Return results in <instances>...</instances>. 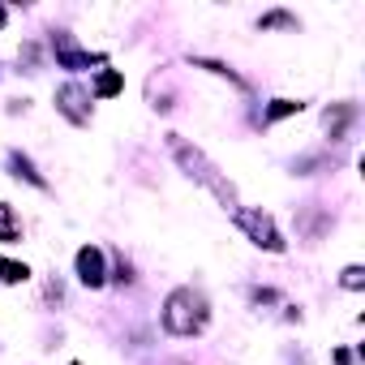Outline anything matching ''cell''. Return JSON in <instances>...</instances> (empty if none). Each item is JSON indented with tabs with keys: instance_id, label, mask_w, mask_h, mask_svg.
Masks as SVG:
<instances>
[{
	"instance_id": "6da1fadb",
	"label": "cell",
	"mask_w": 365,
	"mask_h": 365,
	"mask_svg": "<svg viewBox=\"0 0 365 365\" xmlns=\"http://www.w3.org/2000/svg\"><path fill=\"white\" fill-rule=\"evenodd\" d=\"M211 322V305L198 288H172L168 301H163V331L168 335H180V339H190V335H202Z\"/></svg>"
},
{
	"instance_id": "7a4b0ae2",
	"label": "cell",
	"mask_w": 365,
	"mask_h": 365,
	"mask_svg": "<svg viewBox=\"0 0 365 365\" xmlns=\"http://www.w3.org/2000/svg\"><path fill=\"white\" fill-rule=\"evenodd\" d=\"M168 150H172V155H176V163L185 168V172L198 180V185H207V190H211V194H215L224 207H232V202H237L232 180H228V176H224V172H220V168H215V163H211L202 150H198V146H190L185 138H180V133H168Z\"/></svg>"
},
{
	"instance_id": "3957f363",
	"label": "cell",
	"mask_w": 365,
	"mask_h": 365,
	"mask_svg": "<svg viewBox=\"0 0 365 365\" xmlns=\"http://www.w3.org/2000/svg\"><path fill=\"white\" fill-rule=\"evenodd\" d=\"M237 224H241V232H245L258 250H267V254H284V250H288V241L279 237L275 220H271L262 207H241V211H237Z\"/></svg>"
},
{
	"instance_id": "277c9868",
	"label": "cell",
	"mask_w": 365,
	"mask_h": 365,
	"mask_svg": "<svg viewBox=\"0 0 365 365\" xmlns=\"http://www.w3.org/2000/svg\"><path fill=\"white\" fill-rule=\"evenodd\" d=\"M52 52H56V65L61 69H91V65H103V52H86V48H78L73 43V35H65V31H56L52 35Z\"/></svg>"
},
{
	"instance_id": "5b68a950",
	"label": "cell",
	"mask_w": 365,
	"mask_h": 365,
	"mask_svg": "<svg viewBox=\"0 0 365 365\" xmlns=\"http://www.w3.org/2000/svg\"><path fill=\"white\" fill-rule=\"evenodd\" d=\"M56 112L69 125H91V95L78 82H65V86H56Z\"/></svg>"
},
{
	"instance_id": "8992f818",
	"label": "cell",
	"mask_w": 365,
	"mask_h": 365,
	"mask_svg": "<svg viewBox=\"0 0 365 365\" xmlns=\"http://www.w3.org/2000/svg\"><path fill=\"white\" fill-rule=\"evenodd\" d=\"M73 267H78V279L86 288H103L108 284V267H103V250L99 245H82L78 258H73Z\"/></svg>"
},
{
	"instance_id": "52a82bcc",
	"label": "cell",
	"mask_w": 365,
	"mask_h": 365,
	"mask_svg": "<svg viewBox=\"0 0 365 365\" xmlns=\"http://www.w3.org/2000/svg\"><path fill=\"white\" fill-rule=\"evenodd\" d=\"M322 120H327V129H331V142H344V138H348V125L356 120V108H352V103H331Z\"/></svg>"
},
{
	"instance_id": "ba28073f",
	"label": "cell",
	"mask_w": 365,
	"mask_h": 365,
	"mask_svg": "<svg viewBox=\"0 0 365 365\" xmlns=\"http://www.w3.org/2000/svg\"><path fill=\"white\" fill-rule=\"evenodd\" d=\"M125 91V73L120 69H99V78L91 82V99H112Z\"/></svg>"
},
{
	"instance_id": "9c48e42d",
	"label": "cell",
	"mask_w": 365,
	"mask_h": 365,
	"mask_svg": "<svg viewBox=\"0 0 365 365\" xmlns=\"http://www.w3.org/2000/svg\"><path fill=\"white\" fill-rule=\"evenodd\" d=\"M9 172H14L18 180H26V185H35V190H48V180L35 172V163H31L22 150H9Z\"/></svg>"
},
{
	"instance_id": "30bf717a",
	"label": "cell",
	"mask_w": 365,
	"mask_h": 365,
	"mask_svg": "<svg viewBox=\"0 0 365 365\" xmlns=\"http://www.w3.org/2000/svg\"><path fill=\"white\" fill-rule=\"evenodd\" d=\"M18 241H22V220L5 198H0V245H18Z\"/></svg>"
},
{
	"instance_id": "8fae6325",
	"label": "cell",
	"mask_w": 365,
	"mask_h": 365,
	"mask_svg": "<svg viewBox=\"0 0 365 365\" xmlns=\"http://www.w3.org/2000/svg\"><path fill=\"white\" fill-rule=\"evenodd\" d=\"M194 65H198V69H207V73H215V78H228L237 91H245V78H241L237 69H228L224 61H207V56H194Z\"/></svg>"
},
{
	"instance_id": "7c38bea8",
	"label": "cell",
	"mask_w": 365,
	"mask_h": 365,
	"mask_svg": "<svg viewBox=\"0 0 365 365\" xmlns=\"http://www.w3.org/2000/svg\"><path fill=\"white\" fill-rule=\"evenodd\" d=\"M26 279H31V267H26V262L0 258V284H26Z\"/></svg>"
},
{
	"instance_id": "4fadbf2b",
	"label": "cell",
	"mask_w": 365,
	"mask_h": 365,
	"mask_svg": "<svg viewBox=\"0 0 365 365\" xmlns=\"http://www.w3.org/2000/svg\"><path fill=\"white\" fill-rule=\"evenodd\" d=\"M275 26H279V31H297V18H292V14H284V9H275V14H262V18H258V31H275Z\"/></svg>"
},
{
	"instance_id": "5bb4252c",
	"label": "cell",
	"mask_w": 365,
	"mask_h": 365,
	"mask_svg": "<svg viewBox=\"0 0 365 365\" xmlns=\"http://www.w3.org/2000/svg\"><path fill=\"white\" fill-rule=\"evenodd\" d=\"M301 108H305V103H297V99H275V103L267 108V116H262V120H267V125H275V120H284V116H297Z\"/></svg>"
},
{
	"instance_id": "9a60e30c",
	"label": "cell",
	"mask_w": 365,
	"mask_h": 365,
	"mask_svg": "<svg viewBox=\"0 0 365 365\" xmlns=\"http://www.w3.org/2000/svg\"><path fill=\"white\" fill-rule=\"evenodd\" d=\"M339 284H344L348 292H356V288H365V271H361V267H344V275H339Z\"/></svg>"
},
{
	"instance_id": "2e32d148",
	"label": "cell",
	"mask_w": 365,
	"mask_h": 365,
	"mask_svg": "<svg viewBox=\"0 0 365 365\" xmlns=\"http://www.w3.org/2000/svg\"><path fill=\"white\" fill-rule=\"evenodd\" d=\"M18 61H26V65H31V73H35V65H39V48H35V43H22Z\"/></svg>"
},
{
	"instance_id": "e0dca14e",
	"label": "cell",
	"mask_w": 365,
	"mask_h": 365,
	"mask_svg": "<svg viewBox=\"0 0 365 365\" xmlns=\"http://www.w3.org/2000/svg\"><path fill=\"white\" fill-rule=\"evenodd\" d=\"M112 279H116V284H129V279H133V267H129V262L120 258V262H116V275H112Z\"/></svg>"
},
{
	"instance_id": "ac0fdd59",
	"label": "cell",
	"mask_w": 365,
	"mask_h": 365,
	"mask_svg": "<svg viewBox=\"0 0 365 365\" xmlns=\"http://www.w3.org/2000/svg\"><path fill=\"white\" fill-rule=\"evenodd\" d=\"M275 301V288H254V305H271Z\"/></svg>"
},
{
	"instance_id": "d6986e66",
	"label": "cell",
	"mask_w": 365,
	"mask_h": 365,
	"mask_svg": "<svg viewBox=\"0 0 365 365\" xmlns=\"http://www.w3.org/2000/svg\"><path fill=\"white\" fill-rule=\"evenodd\" d=\"M5 22H9V14H5V5H0V31H5Z\"/></svg>"
},
{
	"instance_id": "ffe728a7",
	"label": "cell",
	"mask_w": 365,
	"mask_h": 365,
	"mask_svg": "<svg viewBox=\"0 0 365 365\" xmlns=\"http://www.w3.org/2000/svg\"><path fill=\"white\" fill-rule=\"evenodd\" d=\"M69 365H82V361H69Z\"/></svg>"
}]
</instances>
